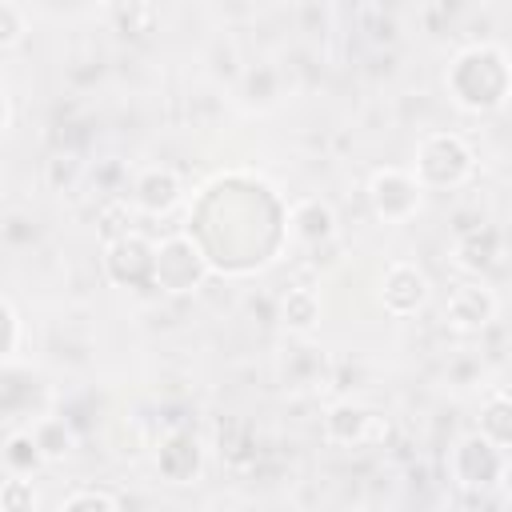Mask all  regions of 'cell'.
Listing matches in <instances>:
<instances>
[{
  "mask_svg": "<svg viewBox=\"0 0 512 512\" xmlns=\"http://www.w3.org/2000/svg\"><path fill=\"white\" fill-rule=\"evenodd\" d=\"M444 88L464 112H496L512 100V60L496 44H468L452 56Z\"/></svg>",
  "mask_w": 512,
  "mask_h": 512,
  "instance_id": "6da1fadb",
  "label": "cell"
},
{
  "mask_svg": "<svg viewBox=\"0 0 512 512\" xmlns=\"http://www.w3.org/2000/svg\"><path fill=\"white\" fill-rule=\"evenodd\" d=\"M412 176L424 192H452L476 176V152L460 132H428L416 144Z\"/></svg>",
  "mask_w": 512,
  "mask_h": 512,
  "instance_id": "7a4b0ae2",
  "label": "cell"
},
{
  "mask_svg": "<svg viewBox=\"0 0 512 512\" xmlns=\"http://www.w3.org/2000/svg\"><path fill=\"white\" fill-rule=\"evenodd\" d=\"M212 260L192 232H172L156 244V288L164 296H192L208 284Z\"/></svg>",
  "mask_w": 512,
  "mask_h": 512,
  "instance_id": "3957f363",
  "label": "cell"
},
{
  "mask_svg": "<svg viewBox=\"0 0 512 512\" xmlns=\"http://www.w3.org/2000/svg\"><path fill=\"white\" fill-rule=\"evenodd\" d=\"M444 468H448V480L460 488V492H492L504 472H508V452H500L492 440H484L480 432H464L448 456H444Z\"/></svg>",
  "mask_w": 512,
  "mask_h": 512,
  "instance_id": "277c9868",
  "label": "cell"
},
{
  "mask_svg": "<svg viewBox=\"0 0 512 512\" xmlns=\"http://www.w3.org/2000/svg\"><path fill=\"white\" fill-rule=\"evenodd\" d=\"M364 192H368V204H372L376 220H384V224H408L424 208V188L412 176V168H396V164L376 168L368 176Z\"/></svg>",
  "mask_w": 512,
  "mask_h": 512,
  "instance_id": "5b68a950",
  "label": "cell"
},
{
  "mask_svg": "<svg viewBox=\"0 0 512 512\" xmlns=\"http://www.w3.org/2000/svg\"><path fill=\"white\" fill-rule=\"evenodd\" d=\"M100 268L116 288H156V240L132 228L128 236L104 244Z\"/></svg>",
  "mask_w": 512,
  "mask_h": 512,
  "instance_id": "8992f818",
  "label": "cell"
},
{
  "mask_svg": "<svg viewBox=\"0 0 512 512\" xmlns=\"http://www.w3.org/2000/svg\"><path fill=\"white\" fill-rule=\"evenodd\" d=\"M428 300H432V280H428V272L420 264L392 260L384 268V276H380V304H384L388 316L412 320V316H420L428 308Z\"/></svg>",
  "mask_w": 512,
  "mask_h": 512,
  "instance_id": "52a82bcc",
  "label": "cell"
},
{
  "mask_svg": "<svg viewBox=\"0 0 512 512\" xmlns=\"http://www.w3.org/2000/svg\"><path fill=\"white\" fill-rule=\"evenodd\" d=\"M496 312H500V300H496V292H492L488 284H480V280L456 284V288L448 292V300H444V324H448L452 332H460V336L484 332V328L496 320Z\"/></svg>",
  "mask_w": 512,
  "mask_h": 512,
  "instance_id": "ba28073f",
  "label": "cell"
},
{
  "mask_svg": "<svg viewBox=\"0 0 512 512\" xmlns=\"http://www.w3.org/2000/svg\"><path fill=\"white\" fill-rule=\"evenodd\" d=\"M320 432L332 448H360L376 436H384V424L380 416L360 404V400H336L324 408V420H320Z\"/></svg>",
  "mask_w": 512,
  "mask_h": 512,
  "instance_id": "9c48e42d",
  "label": "cell"
},
{
  "mask_svg": "<svg viewBox=\"0 0 512 512\" xmlns=\"http://www.w3.org/2000/svg\"><path fill=\"white\" fill-rule=\"evenodd\" d=\"M156 468H160V476L168 484H196L200 472H204V444H200V436L184 432V428L168 432L160 440V448H156Z\"/></svg>",
  "mask_w": 512,
  "mask_h": 512,
  "instance_id": "30bf717a",
  "label": "cell"
},
{
  "mask_svg": "<svg viewBox=\"0 0 512 512\" xmlns=\"http://www.w3.org/2000/svg\"><path fill=\"white\" fill-rule=\"evenodd\" d=\"M180 196H184V184H180L176 168L152 164L132 176V208L144 216H168L180 204Z\"/></svg>",
  "mask_w": 512,
  "mask_h": 512,
  "instance_id": "8fae6325",
  "label": "cell"
},
{
  "mask_svg": "<svg viewBox=\"0 0 512 512\" xmlns=\"http://www.w3.org/2000/svg\"><path fill=\"white\" fill-rule=\"evenodd\" d=\"M288 232H292L296 244H308V248L328 244L336 236V212H332V204L320 200V196H300L288 208Z\"/></svg>",
  "mask_w": 512,
  "mask_h": 512,
  "instance_id": "7c38bea8",
  "label": "cell"
},
{
  "mask_svg": "<svg viewBox=\"0 0 512 512\" xmlns=\"http://www.w3.org/2000/svg\"><path fill=\"white\" fill-rule=\"evenodd\" d=\"M320 316H324V300L316 288L296 284L280 296V328L288 336H312L320 328Z\"/></svg>",
  "mask_w": 512,
  "mask_h": 512,
  "instance_id": "4fadbf2b",
  "label": "cell"
},
{
  "mask_svg": "<svg viewBox=\"0 0 512 512\" xmlns=\"http://www.w3.org/2000/svg\"><path fill=\"white\" fill-rule=\"evenodd\" d=\"M500 256V232L492 224H480V228H468L456 236L452 244V260L464 268V272H484L488 264H496Z\"/></svg>",
  "mask_w": 512,
  "mask_h": 512,
  "instance_id": "5bb4252c",
  "label": "cell"
},
{
  "mask_svg": "<svg viewBox=\"0 0 512 512\" xmlns=\"http://www.w3.org/2000/svg\"><path fill=\"white\" fill-rule=\"evenodd\" d=\"M476 432H480L484 440H492L500 452L512 448V392H508V388H496V392L484 396Z\"/></svg>",
  "mask_w": 512,
  "mask_h": 512,
  "instance_id": "9a60e30c",
  "label": "cell"
},
{
  "mask_svg": "<svg viewBox=\"0 0 512 512\" xmlns=\"http://www.w3.org/2000/svg\"><path fill=\"white\" fill-rule=\"evenodd\" d=\"M32 440H36L44 464H64L76 452V428L64 416H56V412L32 424Z\"/></svg>",
  "mask_w": 512,
  "mask_h": 512,
  "instance_id": "2e32d148",
  "label": "cell"
},
{
  "mask_svg": "<svg viewBox=\"0 0 512 512\" xmlns=\"http://www.w3.org/2000/svg\"><path fill=\"white\" fill-rule=\"evenodd\" d=\"M40 464H44V456L32 440V428H8V436H4V472L8 476H32Z\"/></svg>",
  "mask_w": 512,
  "mask_h": 512,
  "instance_id": "e0dca14e",
  "label": "cell"
},
{
  "mask_svg": "<svg viewBox=\"0 0 512 512\" xmlns=\"http://www.w3.org/2000/svg\"><path fill=\"white\" fill-rule=\"evenodd\" d=\"M276 96H280V76H276V68L256 64V68L244 72V100H248L252 108H268V104H276Z\"/></svg>",
  "mask_w": 512,
  "mask_h": 512,
  "instance_id": "ac0fdd59",
  "label": "cell"
},
{
  "mask_svg": "<svg viewBox=\"0 0 512 512\" xmlns=\"http://www.w3.org/2000/svg\"><path fill=\"white\" fill-rule=\"evenodd\" d=\"M36 508H40V496H36L32 476H4V484H0V512H36Z\"/></svg>",
  "mask_w": 512,
  "mask_h": 512,
  "instance_id": "d6986e66",
  "label": "cell"
},
{
  "mask_svg": "<svg viewBox=\"0 0 512 512\" xmlns=\"http://www.w3.org/2000/svg\"><path fill=\"white\" fill-rule=\"evenodd\" d=\"M28 36V16L16 0H0V52L20 48Z\"/></svg>",
  "mask_w": 512,
  "mask_h": 512,
  "instance_id": "ffe728a7",
  "label": "cell"
},
{
  "mask_svg": "<svg viewBox=\"0 0 512 512\" xmlns=\"http://www.w3.org/2000/svg\"><path fill=\"white\" fill-rule=\"evenodd\" d=\"M60 512H120V504L104 488H76V492L64 496Z\"/></svg>",
  "mask_w": 512,
  "mask_h": 512,
  "instance_id": "44dd1931",
  "label": "cell"
},
{
  "mask_svg": "<svg viewBox=\"0 0 512 512\" xmlns=\"http://www.w3.org/2000/svg\"><path fill=\"white\" fill-rule=\"evenodd\" d=\"M0 312H4V364H16V356H20V340H24V316H20V308H16V300L12 296H4L0 300Z\"/></svg>",
  "mask_w": 512,
  "mask_h": 512,
  "instance_id": "7402d4cb",
  "label": "cell"
},
{
  "mask_svg": "<svg viewBox=\"0 0 512 512\" xmlns=\"http://www.w3.org/2000/svg\"><path fill=\"white\" fill-rule=\"evenodd\" d=\"M60 176H64V180L76 176V160H72V156H52V160H48V180H52L56 188H60Z\"/></svg>",
  "mask_w": 512,
  "mask_h": 512,
  "instance_id": "603a6c76",
  "label": "cell"
},
{
  "mask_svg": "<svg viewBox=\"0 0 512 512\" xmlns=\"http://www.w3.org/2000/svg\"><path fill=\"white\" fill-rule=\"evenodd\" d=\"M0 108H4V116H0V132H12V124H16V100H12L8 88L0 92Z\"/></svg>",
  "mask_w": 512,
  "mask_h": 512,
  "instance_id": "cb8c5ba5",
  "label": "cell"
},
{
  "mask_svg": "<svg viewBox=\"0 0 512 512\" xmlns=\"http://www.w3.org/2000/svg\"><path fill=\"white\" fill-rule=\"evenodd\" d=\"M348 512H368V508H348Z\"/></svg>",
  "mask_w": 512,
  "mask_h": 512,
  "instance_id": "d4e9b609",
  "label": "cell"
}]
</instances>
